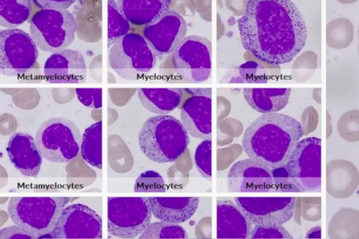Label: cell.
Segmentation results:
<instances>
[{
    "label": "cell",
    "instance_id": "obj_1",
    "mask_svg": "<svg viewBox=\"0 0 359 239\" xmlns=\"http://www.w3.org/2000/svg\"><path fill=\"white\" fill-rule=\"evenodd\" d=\"M238 29L243 47L271 65L292 61L307 38L304 19L291 0H248Z\"/></svg>",
    "mask_w": 359,
    "mask_h": 239
},
{
    "label": "cell",
    "instance_id": "obj_2",
    "mask_svg": "<svg viewBox=\"0 0 359 239\" xmlns=\"http://www.w3.org/2000/svg\"><path fill=\"white\" fill-rule=\"evenodd\" d=\"M302 124L277 112L263 114L245 130L242 145L246 154L271 169L283 166L303 137Z\"/></svg>",
    "mask_w": 359,
    "mask_h": 239
},
{
    "label": "cell",
    "instance_id": "obj_3",
    "mask_svg": "<svg viewBox=\"0 0 359 239\" xmlns=\"http://www.w3.org/2000/svg\"><path fill=\"white\" fill-rule=\"evenodd\" d=\"M138 142L149 160L158 163H172L187 149L189 137L181 121L167 114L156 115L143 123Z\"/></svg>",
    "mask_w": 359,
    "mask_h": 239
},
{
    "label": "cell",
    "instance_id": "obj_4",
    "mask_svg": "<svg viewBox=\"0 0 359 239\" xmlns=\"http://www.w3.org/2000/svg\"><path fill=\"white\" fill-rule=\"evenodd\" d=\"M69 197L17 196L9 199L8 212L13 222L36 238L48 234L54 228Z\"/></svg>",
    "mask_w": 359,
    "mask_h": 239
},
{
    "label": "cell",
    "instance_id": "obj_5",
    "mask_svg": "<svg viewBox=\"0 0 359 239\" xmlns=\"http://www.w3.org/2000/svg\"><path fill=\"white\" fill-rule=\"evenodd\" d=\"M108 63L118 76L134 81L153 70L156 54L142 34L129 32L109 48Z\"/></svg>",
    "mask_w": 359,
    "mask_h": 239
},
{
    "label": "cell",
    "instance_id": "obj_6",
    "mask_svg": "<svg viewBox=\"0 0 359 239\" xmlns=\"http://www.w3.org/2000/svg\"><path fill=\"white\" fill-rule=\"evenodd\" d=\"M76 20L67 9H40L32 17L30 35L41 50L55 53L67 48L74 40Z\"/></svg>",
    "mask_w": 359,
    "mask_h": 239
},
{
    "label": "cell",
    "instance_id": "obj_7",
    "mask_svg": "<svg viewBox=\"0 0 359 239\" xmlns=\"http://www.w3.org/2000/svg\"><path fill=\"white\" fill-rule=\"evenodd\" d=\"M81 139L74 123L62 117L43 122L35 136L43 158L57 163H66L75 158L80 152Z\"/></svg>",
    "mask_w": 359,
    "mask_h": 239
},
{
    "label": "cell",
    "instance_id": "obj_8",
    "mask_svg": "<svg viewBox=\"0 0 359 239\" xmlns=\"http://www.w3.org/2000/svg\"><path fill=\"white\" fill-rule=\"evenodd\" d=\"M152 214L149 197H108V233L118 238H136L151 224Z\"/></svg>",
    "mask_w": 359,
    "mask_h": 239
},
{
    "label": "cell",
    "instance_id": "obj_9",
    "mask_svg": "<svg viewBox=\"0 0 359 239\" xmlns=\"http://www.w3.org/2000/svg\"><path fill=\"white\" fill-rule=\"evenodd\" d=\"M285 167L299 191L320 192L321 139L316 137L301 139Z\"/></svg>",
    "mask_w": 359,
    "mask_h": 239
},
{
    "label": "cell",
    "instance_id": "obj_10",
    "mask_svg": "<svg viewBox=\"0 0 359 239\" xmlns=\"http://www.w3.org/2000/svg\"><path fill=\"white\" fill-rule=\"evenodd\" d=\"M30 34L18 28L0 31V72L8 77L25 74L34 67L39 50Z\"/></svg>",
    "mask_w": 359,
    "mask_h": 239
},
{
    "label": "cell",
    "instance_id": "obj_11",
    "mask_svg": "<svg viewBox=\"0 0 359 239\" xmlns=\"http://www.w3.org/2000/svg\"><path fill=\"white\" fill-rule=\"evenodd\" d=\"M176 74L191 83L208 80L212 68V43L207 38L191 35L186 36L172 53Z\"/></svg>",
    "mask_w": 359,
    "mask_h": 239
},
{
    "label": "cell",
    "instance_id": "obj_12",
    "mask_svg": "<svg viewBox=\"0 0 359 239\" xmlns=\"http://www.w3.org/2000/svg\"><path fill=\"white\" fill-rule=\"evenodd\" d=\"M48 235L58 239L102 238V219L88 206L73 203L62 210Z\"/></svg>",
    "mask_w": 359,
    "mask_h": 239
},
{
    "label": "cell",
    "instance_id": "obj_13",
    "mask_svg": "<svg viewBox=\"0 0 359 239\" xmlns=\"http://www.w3.org/2000/svg\"><path fill=\"white\" fill-rule=\"evenodd\" d=\"M294 197H235L252 225H283L293 216Z\"/></svg>",
    "mask_w": 359,
    "mask_h": 239
},
{
    "label": "cell",
    "instance_id": "obj_14",
    "mask_svg": "<svg viewBox=\"0 0 359 239\" xmlns=\"http://www.w3.org/2000/svg\"><path fill=\"white\" fill-rule=\"evenodd\" d=\"M190 94L180 109L181 122L189 135L198 139L212 137L211 88H184Z\"/></svg>",
    "mask_w": 359,
    "mask_h": 239
},
{
    "label": "cell",
    "instance_id": "obj_15",
    "mask_svg": "<svg viewBox=\"0 0 359 239\" xmlns=\"http://www.w3.org/2000/svg\"><path fill=\"white\" fill-rule=\"evenodd\" d=\"M187 25L184 18L168 11L154 22L144 26L142 35L156 55H168L186 37Z\"/></svg>",
    "mask_w": 359,
    "mask_h": 239
},
{
    "label": "cell",
    "instance_id": "obj_16",
    "mask_svg": "<svg viewBox=\"0 0 359 239\" xmlns=\"http://www.w3.org/2000/svg\"><path fill=\"white\" fill-rule=\"evenodd\" d=\"M273 186L272 170L251 158L236 161L227 175L231 192H269Z\"/></svg>",
    "mask_w": 359,
    "mask_h": 239
},
{
    "label": "cell",
    "instance_id": "obj_17",
    "mask_svg": "<svg viewBox=\"0 0 359 239\" xmlns=\"http://www.w3.org/2000/svg\"><path fill=\"white\" fill-rule=\"evenodd\" d=\"M45 80L51 83H81L86 80L87 67L83 55L65 48L52 53L43 66Z\"/></svg>",
    "mask_w": 359,
    "mask_h": 239
},
{
    "label": "cell",
    "instance_id": "obj_18",
    "mask_svg": "<svg viewBox=\"0 0 359 239\" xmlns=\"http://www.w3.org/2000/svg\"><path fill=\"white\" fill-rule=\"evenodd\" d=\"M6 151L12 165L22 175L30 177L38 176L43 156L36 139L30 135L14 133L8 140Z\"/></svg>",
    "mask_w": 359,
    "mask_h": 239
},
{
    "label": "cell",
    "instance_id": "obj_19",
    "mask_svg": "<svg viewBox=\"0 0 359 239\" xmlns=\"http://www.w3.org/2000/svg\"><path fill=\"white\" fill-rule=\"evenodd\" d=\"M252 230V224L235 203L217 200V238H250Z\"/></svg>",
    "mask_w": 359,
    "mask_h": 239
},
{
    "label": "cell",
    "instance_id": "obj_20",
    "mask_svg": "<svg viewBox=\"0 0 359 239\" xmlns=\"http://www.w3.org/2000/svg\"><path fill=\"white\" fill-rule=\"evenodd\" d=\"M359 186V172L355 165L344 159H335L326 165V191L336 198L350 197Z\"/></svg>",
    "mask_w": 359,
    "mask_h": 239
},
{
    "label": "cell",
    "instance_id": "obj_21",
    "mask_svg": "<svg viewBox=\"0 0 359 239\" xmlns=\"http://www.w3.org/2000/svg\"><path fill=\"white\" fill-rule=\"evenodd\" d=\"M153 215L162 221L180 224L196 212L198 197H149Z\"/></svg>",
    "mask_w": 359,
    "mask_h": 239
},
{
    "label": "cell",
    "instance_id": "obj_22",
    "mask_svg": "<svg viewBox=\"0 0 359 239\" xmlns=\"http://www.w3.org/2000/svg\"><path fill=\"white\" fill-rule=\"evenodd\" d=\"M121 11L136 26H146L170 11L172 0H116Z\"/></svg>",
    "mask_w": 359,
    "mask_h": 239
},
{
    "label": "cell",
    "instance_id": "obj_23",
    "mask_svg": "<svg viewBox=\"0 0 359 239\" xmlns=\"http://www.w3.org/2000/svg\"><path fill=\"white\" fill-rule=\"evenodd\" d=\"M290 93V88H245L243 90L248 104L262 114L277 112L285 108Z\"/></svg>",
    "mask_w": 359,
    "mask_h": 239
},
{
    "label": "cell",
    "instance_id": "obj_24",
    "mask_svg": "<svg viewBox=\"0 0 359 239\" xmlns=\"http://www.w3.org/2000/svg\"><path fill=\"white\" fill-rule=\"evenodd\" d=\"M183 90L179 88H140L137 95L147 110L165 115L179 107L183 99Z\"/></svg>",
    "mask_w": 359,
    "mask_h": 239
},
{
    "label": "cell",
    "instance_id": "obj_25",
    "mask_svg": "<svg viewBox=\"0 0 359 239\" xmlns=\"http://www.w3.org/2000/svg\"><path fill=\"white\" fill-rule=\"evenodd\" d=\"M327 235L331 239H359V210L340 208L329 222Z\"/></svg>",
    "mask_w": 359,
    "mask_h": 239
},
{
    "label": "cell",
    "instance_id": "obj_26",
    "mask_svg": "<svg viewBox=\"0 0 359 239\" xmlns=\"http://www.w3.org/2000/svg\"><path fill=\"white\" fill-rule=\"evenodd\" d=\"M102 122L97 121L88 126L82 134L80 152L82 158L90 165L102 168Z\"/></svg>",
    "mask_w": 359,
    "mask_h": 239
},
{
    "label": "cell",
    "instance_id": "obj_27",
    "mask_svg": "<svg viewBox=\"0 0 359 239\" xmlns=\"http://www.w3.org/2000/svg\"><path fill=\"white\" fill-rule=\"evenodd\" d=\"M30 0H0V25L17 28L30 17Z\"/></svg>",
    "mask_w": 359,
    "mask_h": 239
},
{
    "label": "cell",
    "instance_id": "obj_28",
    "mask_svg": "<svg viewBox=\"0 0 359 239\" xmlns=\"http://www.w3.org/2000/svg\"><path fill=\"white\" fill-rule=\"evenodd\" d=\"M130 25L118 7L116 1L108 0L107 45L109 48L130 32Z\"/></svg>",
    "mask_w": 359,
    "mask_h": 239
},
{
    "label": "cell",
    "instance_id": "obj_29",
    "mask_svg": "<svg viewBox=\"0 0 359 239\" xmlns=\"http://www.w3.org/2000/svg\"><path fill=\"white\" fill-rule=\"evenodd\" d=\"M139 238H188V234L178 224L160 221L150 224Z\"/></svg>",
    "mask_w": 359,
    "mask_h": 239
},
{
    "label": "cell",
    "instance_id": "obj_30",
    "mask_svg": "<svg viewBox=\"0 0 359 239\" xmlns=\"http://www.w3.org/2000/svg\"><path fill=\"white\" fill-rule=\"evenodd\" d=\"M337 131L341 138L351 142L359 141V110L352 109L342 114L337 122Z\"/></svg>",
    "mask_w": 359,
    "mask_h": 239
},
{
    "label": "cell",
    "instance_id": "obj_31",
    "mask_svg": "<svg viewBox=\"0 0 359 239\" xmlns=\"http://www.w3.org/2000/svg\"><path fill=\"white\" fill-rule=\"evenodd\" d=\"M165 189L164 179L154 170L141 173L134 184L135 192H164Z\"/></svg>",
    "mask_w": 359,
    "mask_h": 239
},
{
    "label": "cell",
    "instance_id": "obj_32",
    "mask_svg": "<svg viewBox=\"0 0 359 239\" xmlns=\"http://www.w3.org/2000/svg\"><path fill=\"white\" fill-rule=\"evenodd\" d=\"M195 164L201 175L212 177V139H204L197 146L194 155Z\"/></svg>",
    "mask_w": 359,
    "mask_h": 239
},
{
    "label": "cell",
    "instance_id": "obj_33",
    "mask_svg": "<svg viewBox=\"0 0 359 239\" xmlns=\"http://www.w3.org/2000/svg\"><path fill=\"white\" fill-rule=\"evenodd\" d=\"M75 93L78 100L85 107L94 109L102 108V88H76Z\"/></svg>",
    "mask_w": 359,
    "mask_h": 239
},
{
    "label": "cell",
    "instance_id": "obj_34",
    "mask_svg": "<svg viewBox=\"0 0 359 239\" xmlns=\"http://www.w3.org/2000/svg\"><path fill=\"white\" fill-rule=\"evenodd\" d=\"M300 212L306 221H319L321 219V197L300 198Z\"/></svg>",
    "mask_w": 359,
    "mask_h": 239
},
{
    "label": "cell",
    "instance_id": "obj_35",
    "mask_svg": "<svg viewBox=\"0 0 359 239\" xmlns=\"http://www.w3.org/2000/svg\"><path fill=\"white\" fill-rule=\"evenodd\" d=\"M250 238H292L282 225H255Z\"/></svg>",
    "mask_w": 359,
    "mask_h": 239
},
{
    "label": "cell",
    "instance_id": "obj_36",
    "mask_svg": "<svg viewBox=\"0 0 359 239\" xmlns=\"http://www.w3.org/2000/svg\"><path fill=\"white\" fill-rule=\"evenodd\" d=\"M240 74L244 82L264 83L267 81L264 69L257 62H245L240 67Z\"/></svg>",
    "mask_w": 359,
    "mask_h": 239
},
{
    "label": "cell",
    "instance_id": "obj_37",
    "mask_svg": "<svg viewBox=\"0 0 359 239\" xmlns=\"http://www.w3.org/2000/svg\"><path fill=\"white\" fill-rule=\"evenodd\" d=\"M318 116L316 109L312 106L307 107L304 110L302 118L304 135H307L313 132L318 125Z\"/></svg>",
    "mask_w": 359,
    "mask_h": 239
},
{
    "label": "cell",
    "instance_id": "obj_38",
    "mask_svg": "<svg viewBox=\"0 0 359 239\" xmlns=\"http://www.w3.org/2000/svg\"><path fill=\"white\" fill-rule=\"evenodd\" d=\"M1 239L36 238V237L18 225L5 227L0 231Z\"/></svg>",
    "mask_w": 359,
    "mask_h": 239
},
{
    "label": "cell",
    "instance_id": "obj_39",
    "mask_svg": "<svg viewBox=\"0 0 359 239\" xmlns=\"http://www.w3.org/2000/svg\"><path fill=\"white\" fill-rule=\"evenodd\" d=\"M40 9H67L76 0H32Z\"/></svg>",
    "mask_w": 359,
    "mask_h": 239
},
{
    "label": "cell",
    "instance_id": "obj_40",
    "mask_svg": "<svg viewBox=\"0 0 359 239\" xmlns=\"http://www.w3.org/2000/svg\"><path fill=\"white\" fill-rule=\"evenodd\" d=\"M306 238H320V227H314L311 228L306 234Z\"/></svg>",
    "mask_w": 359,
    "mask_h": 239
},
{
    "label": "cell",
    "instance_id": "obj_41",
    "mask_svg": "<svg viewBox=\"0 0 359 239\" xmlns=\"http://www.w3.org/2000/svg\"><path fill=\"white\" fill-rule=\"evenodd\" d=\"M320 88H316L313 91V97L318 102L320 103Z\"/></svg>",
    "mask_w": 359,
    "mask_h": 239
},
{
    "label": "cell",
    "instance_id": "obj_42",
    "mask_svg": "<svg viewBox=\"0 0 359 239\" xmlns=\"http://www.w3.org/2000/svg\"><path fill=\"white\" fill-rule=\"evenodd\" d=\"M327 138H328L331 134H332V125L330 123V116L329 114H327Z\"/></svg>",
    "mask_w": 359,
    "mask_h": 239
}]
</instances>
